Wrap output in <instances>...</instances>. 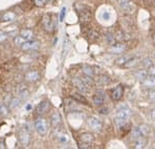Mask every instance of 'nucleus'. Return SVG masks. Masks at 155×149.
<instances>
[{
	"label": "nucleus",
	"mask_w": 155,
	"mask_h": 149,
	"mask_svg": "<svg viewBox=\"0 0 155 149\" xmlns=\"http://www.w3.org/2000/svg\"><path fill=\"white\" fill-rule=\"evenodd\" d=\"M87 124L92 130L97 132H100L103 129V123L100 119H97V117H89L87 119Z\"/></svg>",
	"instance_id": "obj_4"
},
{
	"label": "nucleus",
	"mask_w": 155,
	"mask_h": 149,
	"mask_svg": "<svg viewBox=\"0 0 155 149\" xmlns=\"http://www.w3.org/2000/svg\"><path fill=\"white\" fill-rule=\"evenodd\" d=\"M131 116H132L131 109H129L127 106H123V107L120 106V107H118V109L116 110V117H115V118L128 121Z\"/></svg>",
	"instance_id": "obj_5"
},
{
	"label": "nucleus",
	"mask_w": 155,
	"mask_h": 149,
	"mask_svg": "<svg viewBox=\"0 0 155 149\" xmlns=\"http://www.w3.org/2000/svg\"><path fill=\"white\" fill-rule=\"evenodd\" d=\"M138 63H140V59H138L137 57H130L129 60L124 64V67L133 68V67H135V66H137Z\"/></svg>",
	"instance_id": "obj_18"
},
{
	"label": "nucleus",
	"mask_w": 155,
	"mask_h": 149,
	"mask_svg": "<svg viewBox=\"0 0 155 149\" xmlns=\"http://www.w3.org/2000/svg\"><path fill=\"white\" fill-rule=\"evenodd\" d=\"M79 18L82 22H89L92 18V13L89 8H84L83 10L79 11Z\"/></svg>",
	"instance_id": "obj_9"
},
{
	"label": "nucleus",
	"mask_w": 155,
	"mask_h": 149,
	"mask_svg": "<svg viewBox=\"0 0 155 149\" xmlns=\"http://www.w3.org/2000/svg\"><path fill=\"white\" fill-rule=\"evenodd\" d=\"M106 101V93L103 90H97L94 93L92 97V102L97 106H102Z\"/></svg>",
	"instance_id": "obj_7"
},
{
	"label": "nucleus",
	"mask_w": 155,
	"mask_h": 149,
	"mask_svg": "<svg viewBox=\"0 0 155 149\" xmlns=\"http://www.w3.org/2000/svg\"><path fill=\"white\" fill-rule=\"evenodd\" d=\"M21 49L23 52H29V50H36L40 47V43L38 41H33V40H28L25 41L23 44L21 45Z\"/></svg>",
	"instance_id": "obj_8"
},
{
	"label": "nucleus",
	"mask_w": 155,
	"mask_h": 149,
	"mask_svg": "<svg viewBox=\"0 0 155 149\" xmlns=\"http://www.w3.org/2000/svg\"><path fill=\"white\" fill-rule=\"evenodd\" d=\"M42 25L46 32H52L54 29V22L52 20L51 16L48 14H45L42 18Z\"/></svg>",
	"instance_id": "obj_6"
},
{
	"label": "nucleus",
	"mask_w": 155,
	"mask_h": 149,
	"mask_svg": "<svg viewBox=\"0 0 155 149\" xmlns=\"http://www.w3.org/2000/svg\"><path fill=\"white\" fill-rule=\"evenodd\" d=\"M65 14H66V8H63L62 10H61V12H60V16H59V19H60V21H63V20H64Z\"/></svg>",
	"instance_id": "obj_38"
},
{
	"label": "nucleus",
	"mask_w": 155,
	"mask_h": 149,
	"mask_svg": "<svg viewBox=\"0 0 155 149\" xmlns=\"http://www.w3.org/2000/svg\"><path fill=\"white\" fill-rule=\"evenodd\" d=\"M80 139H81L82 143H88V144H91L93 142V140H94V137L89 132H84V134H81V137H80Z\"/></svg>",
	"instance_id": "obj_20"
},
{
	"label": "nucleus",
	"mask_w": 155,
	"mask_h": 149,
	"mask_svg": "<svg viewBox=\"0 0 155 149\" xmlns=\"http://www.w3.org/2000/svg\"><path fill=\"white\" fill-rule=\"evenodd\" d=\"M71 98H72L74 100L78 101V102H80V103H83V104H86V105L88 104L87 99H86V98L84 97V96L82 95L81 93H72V95H71Z\"/></svg>",
	"instance_id": "obj_23"
},
{
	"label": "nucleus",
	"mask_w": 155,
	"mask_h": 149,
	"mask_svg": "<svg viewBox=\"0 0 155 149\" xmlns=\"http://www.w3.org/2000/svg\"><path fill=\"white\" fill-rule=\"evenodd\" d=\"M48 122H47L46 119L44 118H38L35 121V129L38 132V134L40 136H45L48 131Z\"/></svg>",
	"instance_id": "obj_1"
},
{
	"label": "nucleus",
	"mask_w": 155,
	"mask_h": 149,
	"mask_svg": "<svg viewBox=\"0 0 155 149\" xmlns=\"http://www.w3.org/2000/svg\"><path fill=\"white\" fill-rule=\"evenodd\" d=\"M18 139L23 146H28L29 143H31V132H29V130H27L25 127L20 128L19 131H18Z\"/></svg>",
	"instance_id": "obj_2"
},
{
	"label": "nucleus",
	"mask_w": 155,
	"mask_h": 149,
	"mask_svg": "<svg viewBox=\"0 0 155 149\" xmlns=\"http://www.w3.org/2000/svg\"><path fill=\"white\" fill-rule=\"evenodd\" d=\"M118 3H120V8L126 10V8L130 5V3H131V0H118Z\"/></svg>",
	"instance_id": "obj_34"
},
{
	"label": "nucleus",
	"mask_w": 155,
	"mask_h": 149,
	"mask_svg": "<svg viewBox=\"0 0 155 149\" xmlns=\"http://www.w3.org/2000/svg\"><path fill=\"white\" fill-rule=\"evenodd\" d=\"M25 39L23 37H21V36H16L15 38H14V42H15V44L17 45V46H21L22 44H23L24 42H25Z\"/></svg>",
	"instance_id": "obj_32"
},
{
	"label": "nucleus",
	"mask_w": 155,
	"mask_h": 149,
	"mask_svg": "<svg viewBox=\"0 0 155 149\" xmlns=\"http://www.w3.org/2000/svg\"><path fill=\"white\" fill-rule=\"evenodd\" d=\"M6 38H8V35L4 32L0 31V42H3L4 40H6Z\"/></svg>",
	"instance_id": "obj_40"
},
{
	"label": "nucleus",
	"mask_w": 155,
	"mask_h": 149,
	"mask_svg": "<svg viewBox=\"0 0 155 149\" xmlns=\"http://www.w3.org/2000/svg\"><path fill=\"white\" fill-rule=\"evenodd\" d=\"M88 36L91 38V39H99V37H100V35H99V33L97 32H95V31H90L89 32V34H88Z\"/></svg>",
	"instance_id": "obj_37"
},
{
	"label": "nucleus",
	"mask_w": 155,
	"mask_h": 149,
	"mask_svg": "<svg viewBox=\"0 0 155 149\" xmlns=\"http://www.w3.org/2000/svg\"><path fill=\"white\" fill-rule=\"evenodd\" d=\"M95 80H97V83L101 84V85H107V84H109V83H110V81H111L110 77H109V76H107V75L99 76V77H97Z\"/></svg>",
	"instance_id": "obj_22"
},
{
	"label": "nucleus",
	"mask_w": 155,
	"mask_h": 149,
	"mask_svg": "<svg viewBox=\"0 0 155 149\" xmlns=\"http://www.w3.org/2000/svg\"><path fill=\"white\" fill-rule=\"evenodd\" d=\"M20 99H18V98H12L10 101V103H8V107H10V109H15L16 107H18L20 105Z\"/></svg>",
	"instance_id": "obj_25"
},
{
	"label": "nucleus",
	"mask_w": 155,
	"mask_h": 149,
	"mask_svg": "<svg viewBox=\"0 0 155 149\" xmlns=\"http://www.w3.org/2000/svg\"><path fill=\"white\" fill-rule=\"evenodd\" d=\"M151 117L155 120V108H154V109H152V111H151Z\"/></svg>",
	"instance_id": "obj_44"
},
{
	"label": "nucleus",
	"mask_w": 155,
	"mask_h": 149,
	"mask_svg": "<svg viewBox=\"0 0 155 149\" xmlns=\"http://www.w3.org/2000/svg\"><path fill=\"white\" fill-rule=\"evenodd\" d=\"M8 108L6 106V104H3V103H0V116H8Z\"/></svg>",
	"instance_id": "obj_31"
},
{
	"label": "nucleus",
	"mask_w": 155,
	"mask_h": 149,
	"mask_svg": "<svg viewBox=\"0 0 155 149\" xmlns=\"http://www.w3.org/2000/svg\"><path fill=\"white\" fill-rule=\"evenodd\" d=\"M15 18H16V14H14L12 12H8L4 14L2 19H3V21H12Z\"/></svg>",
	"instance_id": "obj_29"
},
{
	"label": "nucleus",
	"mask_w": 155,
	"mask_h": 149,
	"mask_svg": "<svg viewBox=\"0 0 155 149\" xmlns=\"http://www.w3.org/2000/svg\"><path fill=\"white\" fill-rule=\"evenodd\" d=\"M18 93H19L21 99H27V98H28V96H29L28 89L26 88V86L24 85V84H20V85H19V88H18Z\"/></svg>",
	"instance_id": "obj_19"
},
{
	"label": "nucleus",
	"mask_w": 155,
	"mask_h": 149,
	"mask_svg": "<svg viewBox=\"0 0 155 149\" xmlns=\"http://www.w3.org/2000/svg\"><path fill=\"white\" fill-rule=\"evenodd\" d=\"M148 141H147V137H136L135 142H134V148L136 149H142L145 148L146 145H147Z\"/></svg>",
	"instance_id": "obj_16"
},
{
	"label": "nucleus",
	"mask_w": 155,
	"mask_h": 149,
	"mask_svg": "<svg viewBox=\"0 0 155 149\" xmlns=\"http://www.w3.org/2000/svg\"><path fill=\"white\" fill-rule=\"evenodd\" d=\"M149 132H150L149 126L146 124H142L134 127L133 131H132V136L136 139V137H147Z\"/></svg>",
	"instance_id": "obj_3"
},
{
	"label": "nucleus",
	"mask_w": 155,
	"mask_h": 149,
	"mask_svg": "<svg viewBox=\"0 0 155 149\" xmlns=\"http://www.w3.org/2000/svg\"><path fill=\"white\" fill-rule=\"evenodd\" d=\"M108 109L107 108H103V109H100V112H101V113H103V114H106V113H108Z\"/></svg>",
	"instance_id": "obj_43"
},
{
	"label": "nucleus",
	"mask_w": 155,
	"mask_h": 149,
	"mask_svg": "<svg viewBox=\"0 0 155 149\" xmlns=\"http://www.w3.org/2000/svg\"><path fill=\"white\" fill-rule=\"evenodd\" d=\"M81 80L84 82V83L86 84L87 86H91L93 84V79H92V77H90V76H86V75H84V77H82L81 78Z\"/></svg>",
	"instance_id": "obj_30"
},
{
	"label": "nucleus",
	"mask_w": 155,
	"mask_h": 149,
	"mask_svg": "<svg viewBox=\"0 0 155 149\" xmlns=\"http://www.w3.org/2000/svg\"><path fill=\"white\" fill-rule=\"evenodd\" d=\"M152 42H153V44L155 45V34L152 36Z\"/></svg>",
	"instance_id": "obj_45"
},
{
	"label": "nucleus",
	"mask_w": 155,
	"mask_h": 149,
	"mask_svg": "<svg viewBox=\"0 0 155 149\" xmlns=\"http://www.w3.org/2000/svg\"><path fill=\"white\" fill-rule=\"evenodd\" d=\"M80 148H85V149H87V148H91V146H90V144H88V143H83V144H81Z\"/></svg>",
	"instance_id": "obj_42"
},
{
	"label": "nucleus",
	"mask_w": 155,
	"mask_h": 149,
	"mask_svg": "<svg viewBox=\"0 0 155 149\" xmlns=\"http://www.w3.org/2000/svg\"><path fill=\"white\" fill-rule=\"evenodd\" d=\"M72 83H74V85L77 87V89L80 93H87L88 91V86L81 79H74Z\"/></svg>",
	"instance_id": "obj_11"
},
{
	"label": "nucleus",
	"mask_w": 155,
	"mask_h": 149,
	"mask_svg": "<svg viewBox=\"0 0 155 149\" xmlns=\"http://www.w3.org/2000/svg\"><path fill=\"white\" fill-rule=\"evenodd\" d=\"M148 75L151 76V77H155V64H152L151 66L147 68Z\"/></svg>",
	"instance_id": "obj_36"
},
{
	"label": "nucleus",
	"mask_w": 155,
	"mask_h": 149,
	"mask_svg": "<svg viewBox=\"0 0 155 149\" xmlns=\"http://www.w3.org/2000/svg\"><path fill=\"white\" fill-rule=\"evenodd\" d=\"M125 49H126V45H125L124 43H120V42H115L114 44H112L110 47V52H117V54L123 52Z\"/></svg>",
	"instance_id": "obj_17"
},
{
	"label": "nucleus",
	"mask_w": 155,
	"mask_h": 149,
	"mask_svg": "<svg viewBox=\"0 0 155 149\" xmlns=\"http://www.w3.org/2000/svg\"><path fill=\"white\" fill-rule=\"evenodd\" d=\"M57 137H58V141L60 142V143H67L68 141H69V137L67 136L66 134H62V132H60V134H57Z\"/></svg>",
	"instance_id": "obj_26"
},
{
	"label": "nucleus",
	"mask_w": 155,
	"mask_h": 149,
	"mask_svg": "<svg viewBox=\"0 0 155 149\" xmlns=\"http://www.w3.org/2000/svg\"><path fill=\"white\" fill-rule=\"evenodd\" d=\"M123 95H124V87L122 85H118L111 91V99L113 101H120L122 99Z\"/></svg>",
	"instance_id": "obj_10"
},
{
	"label": "nucleus",
	"mask_w": 155,
	"mask_h": 149,
	"mask_svg": "<svg viewBox=\"0 0 155 149\" xmlns=\"http://www.w3.org/2000/svg\"><path fill=\"white\" fill-rule=\"evenodd\" d=\"M148 98L151 101L155 102V90H150L149 93H148Z\"/></svg>",
	"instance_id": "obj_39"
},
{
	"label": "nucleus",
	"mask_w": 155,
	"mask_h": 149,
	"mask_svg": "<svg viewBox=\"0 0 155 149\" xmlns=\"http://www.w3.org/2000/svg\"><path fill=\"white\" fill-rule=\"evenodd\" d=\"M102 17H103L104 20H109V19H110V13H109V12H103V14H102Z\"/></svg>",
	"instance_id": "obj_41"
},
{
	"label": "nucleus",
	"mask_w": 155,
	"mask_h": 149,
	"mask_svg": "<svg viewBox=\"0 0 155 149\" xmlns=\"http://www.w3.org/2000/svg\"><path fill=\"white\" fill-rule=\"evenodd\" d=\"M130 57L131 56H127V55H125V56H122V57H120V58H117L116 59V61H115V63L117 64V65H122V66H124V64L127 62V61L130 59Z\"/></svg>",
	"instance_id": "obj_28"
},
{
	"label": "nucleus",
	"mask_w": 155,
	"mask_h": 149,
	"mask_svg": "<svg viewBox=\"0 0 155 149\" xmlns=\"http://www.w3.org/2000/svg\"><path fill=\"white\" fill-rule=\"evenodd\" d=\"M83 73H84V75L90 76V77H93V75H94V70H93V68L89 65L83 66Z\"/></svg>",
	"instance_id": "obj_27"
},
{
	"label": "nucleus",
	"mask_w": 155,
	"mask_h": 149,
	"mask_svg": "<svg viewBox=\"0 0 155 149\" xmlns=\"http://www.w3.org/2000/svg\"><path fill=\"white\" fill-rule=\"evenodd\" d=\"M142 64H143V66L145 68H148L149 66H151L152 64H153V61H152V59H151V58H145V59L143 60Z\"/></svg>",
	"instance_id": "obj_35"
},
{
	"label": "nucleus",
	"mask_w": 155,
	"mask_h": 149,
	"mask_svg": "<svg viewBox=\"0 0 155 149\" xmlns=\"http://www.w3.org/2000/svg\"><path fill=\"white\" fill-rule=\"evenodd\" d=\"M51 123L54 127H57V126H59L62 123V117H61V114L58 111L52 112V114L51 116Z\"/></svg>",
	"instance_id": "obj_14"
},
{
	"label": "nucleus",
	"mask_w": 155,
	"mask_h": 149,
	"mask_svg": "<svg viewBox=\"0 0 155 149\" xmlns=\"http://www.w3.org/2000/svg\"><path fill=\"white\" fill-rule=\"evenodd\" d=\"M142 84L146 88H154L155 87V77H151L148 76L146 79H143L142 81Z\"/></svg>",
	"instance_id": "obj_15"
},
{
	"label": "nucleus",
	"mask_w": 155,
	"mask_h": 149,
	"mask_svg": "<svg viewBox=\"0 0 155 149\" xmlns=\"http://www.w3.org/2000/svg\"><path fill=\"white\" fill-rule=\"evenodd\" d=\"M54 0H35V4L37 6H43L45 4H49L52 3Z\"/></svg>",
	"instance_id": "obj_33"
},
{
	"label": "nucleus",
	"mask_w": 155,
	"mask_h": 149,
	"mask_svg": "<svg viewBox=\"0 0 155 149\" xmlns=\"http://www.w3.org/2000/svg\"><path fill=\"white\" fill-rule=\"evenodd\" d=\"M40 79V74L37 70H29L25 74V80L28 82H37Z\"/></svg>",
	"instance_id": "obj_13"
},
{
	"label": "nucleus",
	"mask_w": 155,
	"mask_h": 149,
	"mask_svg": "<svg viewBox=\"0 0 155 149\" xmlns=\"http://www.w3.org/2000/svg\"><path fill=\"white\" fill-rule=\"evenodd\" d=\"M49 109V103L48 101H42L38 104L37 108H36V111H37L38 114H44L48 111Z\"/></svg>",
	"instance_id": "obj_12"
},
{
	"label": "nucleus",
	"mask_w": 155,
	"mask_h": 149,
	"mask_svg": "<svg viewBox=\"0 0 155 149\" xmlns=\"http://www.w3.org/2000/svg\"><path fill=\"white\" fill-rule=\"evenodd\" d=\"M20 36H21V37H23L26 41L33 40L34 32L31 31V29H22V31L20 32Z\"/></svg>",
	"instance_id": "obj_21"
},
{
	"label": "nucleus",
	"mask_w": 155,
	"mask_h": 149,
	"mask_svg": "<svg viewBox=\"0 0 155 149\" xmlns=\"http://www.w3.org/2000/svg\"><path fill=\"white\" fill-rule=\"evenodd\" d=\"M134 76H135V78L136 79H140V80H143V79H146V78L148 77V72L146 69H138V70H136L135 73H134Z\"/></svg>",
	"instance_id": "obj_24"
}]
</instances>
